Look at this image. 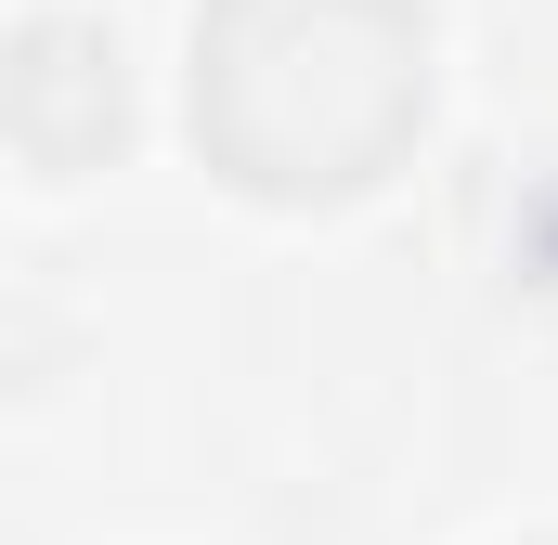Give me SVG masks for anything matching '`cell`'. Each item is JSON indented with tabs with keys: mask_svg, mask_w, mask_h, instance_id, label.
<instances>
[{
	"mask_svg": "<svg viewBox=\"0 0 558 545\" xmlns=\"http://www.w3.org/2000/svg\"><path fill=\"white\" fill-rule=\"evenodd\" d=\"M428 0H195L182 131L260 208H351L428 131Z\"/></svg>",
	"mask_w": 558,
	"mask_h": 545,
	"instance_id": "6da1fadb",
	"label": "cell"
},
{
	"mask_svg": "<svg viewBox=\"0 0 558 545\" xmlns=\"http://www.w3.org/2000/svg\"><path fill=\"white\" fill-rule=\"evenodd\" d=\"M13 143L39 182H78L131 143V39L105 13H26L13 26Z\"/></svg>",
	"mask_w": 558,
	"mask_h": 545,
	"instance_id": "7a4b0ae2",
	"label": "cell"
},
{
	"mask_svg": "<svg viewBox=\"0 0 558 545\" xmlns=\"http://www.w3.org/2000/svg\"><path fill=\"white\" fill-rule=\"evenodd\" d=\"M520 545H558V533H520Z\"/></svg>",
	"mask_w": 558,
	"mask_h": 545,
	"instance_id": "3957f363",
	"label": "cell"
}]
</instances>
